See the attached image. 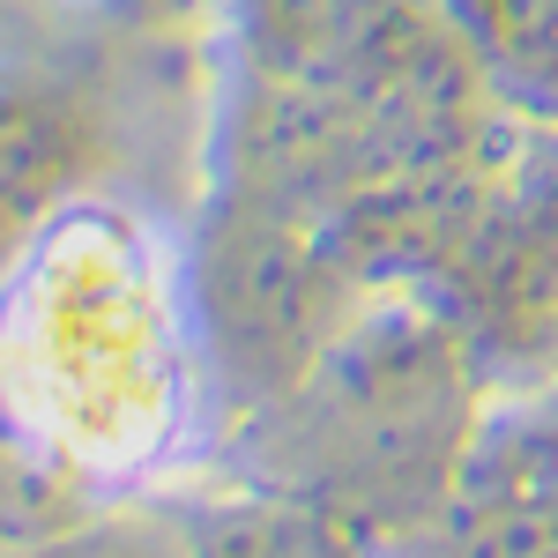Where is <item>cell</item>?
<instances>
[{
	"label": "cell",
	"mask_w": 558,
	"mask_h": 558,
	"mask_svg": "<svg viewBox=\"0 0 558 558\" xmlns=\"http://www.w3.org/2000/svg\"><path fill=\"white\" fill-rule=\"evenodd\" d=\"M31 558H231L223 536L209 544H194V536H179V529H157V521H105V529H83V536H68V544H45Z\"/></svg>",
	"instance_id": "5"
},
{
	"label": "cell",
	"mask_w": 558,
	"mask_h": 558,
	"mask_svg": "<svg viewBox=\"0 0 558 558\" xmlns=\"http://www.w3.org/2000/svg\"><path fill=\"white\" fill-rule=\"evenodd\" d=\"M454 31L484 75L558 97V0H454Z\"/></svg>",
	"instance_id": "4"
},
{
	"label": "cell",
	"mask_w": 558,
	"mask_h": 558,
	"mask_svg": "<svg viewBox=\"0 0 558 558\" xmlns=\"http://www.w3.org/2000/svg\"><path fill=\"white\" fill-rule=\"evenodd\" d=\"M499 186H507V202H514L521 216H536V223L558 239V128L544 134V142H536V149H529Z\"/></svg>",
	"instance_id": "6"
},
{
	"label": "cell",
	"mask_w": 558,
	"mask_h": 558,
	"mask_svg": "<svg viewBox=\"0 0 558 558\" xmlns=\"http://www.w3.org/2000/svg\"><path fill=\"white\" fill-rule=\"evenodd\" d=\"M350 283L357 276L328 254V239L305 216L239 194L209 223L194 260V313L216 373L254 402L291 395L313 373V357L343 336Z\"/></svg>",
	"instance_id": "2"
},
{
	"label": "cell",
	"mask_w": 558,
	"mask_h": 558,
	"mask_svg": "<svg viewBox=\"0 0 558 558\" xmlns=\"http://www.w3.org/2000/svg\"><path fill=\"white\" fill-rule=\"evenodd\" d=\"M283 417V470L350 514H432L470 454V343L432 313H350Z\"/></svg>",
	"instance_id": "1"
},
{
	"label": "cell",
	"mask_w": 558,
	"mask_h": 558,
	"mask_svg": "<svg viewBox=\"0 0 558 558\" xmlns=\"http://www.w3.org/2000/svg\"><path fill=\"white\" fill-rule=\"evenodd\" d=\"M89 149L97 128L75 89L31 68H0V254L83 179Z\"/></svg>",
	"instance_id": "3"
}]
</instances>
